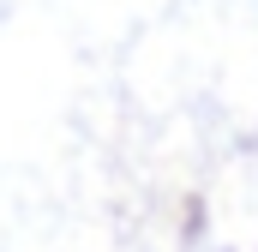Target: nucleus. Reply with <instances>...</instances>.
<instances>
[]
</instances>
